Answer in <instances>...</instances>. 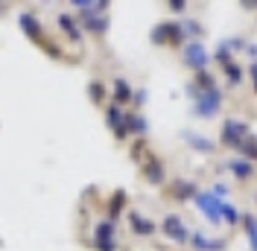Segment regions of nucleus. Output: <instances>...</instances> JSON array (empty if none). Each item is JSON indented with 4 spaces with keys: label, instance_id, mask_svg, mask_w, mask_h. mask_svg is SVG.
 I'll use <instances>...</instances> for the list:
<instances>
[{
    "label": "nucleus",
    "instance_id": "1a4fd4ad",
    "mask_svg": "<svg viewBox=\"0 0 257 251\" xmlns=\"http://www.w3.org/2000/svg\"><path fill=\"white\" fill-rule=\"evenodd\" d=\"M128 129H132V132H144L146 123L141 120V117H128Z\"/></svg>",
    "mask_w": 257,
    "mask_h": 251
},
{
    "label": "nucleus",
    "instance_id": "0eeeda50",
    "mask_svg": "<svg viewBox=\"0 0 257 251\" xmlns=\"http://www.w3.org/2000/svg\"><path fill=\"white\" fill-rule=\"evenodd\" d=\"M114 94H117V99H120V102L132 99V91H128V85L123 82V79H117V82H114Z\"/></svg>",
    "mask_w": 257,
    "mask_h": 251
},
{
    "label": "nucleus",
    "instance_id": "f8f14e48",
    "mask_svg": "<svg viewBox=\"0 0 257 251\" xmlns=\"http://www.w3.org/2000/svg\"><path fill=\"white\" fill-rule=\"evenodd\" d=\"M184 6H187V0H170V9L173 12H184Z\"/></svg>",
    "mask_w": 257,
    "mask_h": 251
},
{
    "label": "nucleus",
    "instance_id": "20e7f679",
    "mask_svg": "<svg viewBox=\"0 0 257 251\" xmlns=\"http://www.w3.org/2000/svg\"><path fill=\"white\" fill-rule=\"evenodd\" d=\"M178 38H181L178 24H161L158 30L152 32V41H178Z\"/></svg>",
    "mask_w": 257,
    "mask_h": 251
},
{
    "label": "nucleus",
    "instance_id": "9d476101",
    "mask_svg": "<svg viewBox=\"0 0 257 251\" xmlns=\"http://www.w3.org/2000/svg\"><path fill=\"white\" fill-rule=\"evenodd\" d=\"M70 3H73L76 9H82V12H85V9H94V6H96V0H70Z\"/></svg>",
    "mask_w": 257,
    "mask_h": 251
},
{
    "label": "nucleus",
    "instance_id": "39448f33",
    "mask_svg": "<svg viewBox=\"0 0 257 251\" xmlns=\"http://www.w3.org/2000/svg\"><path fill=\"white\" fill-rule=\"evenodd\" d=\"M56 24H59V30L67 35V38H73V41H79V30H76V21L70 15H59L56 18Z\"/></svg>",
    "mask_w": 257,
    "mask_h": 251
},
{
    "label": "nucleus",
    "instance_id": "9b49d317",
    "mask_svg": "<svg viewBox=\"0 0 257 251\" xmlns=\"http://www.w3.org/2000/svg\"><path fill=\"white\" fill-rule=\"evenodd\" d=\"M181 27H184V32H193V35H199V24H196V21H187V24H181Z\"/></svg>",
    "mask_w": 257,
    "mask_h": 251
},
{
    "label": "nucleus",
    "instance_id": "7ed1b4c3",
    "mask_svg": "<svg viewBox=\"0 0 257 251\" xmlns=\"http://www.w3.org/2000/svg\"><path fill=\"white\" fill-rule=\"evenodd\" d=\"M18 24L24 27V32L30 35L32 41H38V44L44 41V35H41V27H38V21H35V18H32L30 12H24V15H18Z\"/></svg>",
    "mask_w": 257,
    "mask_h": 251
},
{
    "label": "nucleus",
    "instance_id": "423d86ee",
    "mask_svg": "<svg viewBox=\"0 0 257 251\" xmlns=\"http://www.w3.org/2000/svg\"><path fill=\"white\" fill-rule=\"evenodd\" d=\"M216 108H219V94H216V91L205 94V99L199 102V111H202V114H210V111H216Z\"/></svg>",
    "mask_w": 257,
    "mask_h": 251
},
{
    "label": "nucleus",
    "instance_id": "f257e3e1",
    "mask_svg": "<svg viewBox=\"0 0 257 251\" xmlns=\"http://www.w3.org/2000/svg\"><path fill=\"white\" fill-rule=\"evenodd\" d=\"M184 62L202 70V67L208 64V53H205V47H202V44H196V41H193V44H187V47H184Z\"/></svg>",
    "mask_w": 257,
    "mask_h": 251
},
{
    "label": "nucleus",
    "instance_id": "f03ea898",
    "mask_svg": "<svg viewBox=\"0 0 257 251\" xmlns=\"http://www.w3.org/2000/svg\"><path fill=\"white\" fill-rule=\"evenodd\" d=\"M82 24H85L88 32H105V27H108V21L99 15V12H94V9H85L82 12Z\"/></svg>",
    "mask_w": 257,
    "mask_h": 251
},
{
    "label": "nucleus",
    "instance_id": "6e6552de",
    "mask_svg": "<svg viewBox=\"0 0 257 251\" xmlns=\"http://www.w3.org/2000/svg\"><path fill=\"white\" fill-rule=\"evenodd\" d=\"M123 114H120V111L117 108H108V126H114V129H117V135H123Z\"/></svg>",
    "mask_w": 257,
    "mask_h": 251
},
{
    "label": "nucleus",
    "instance_id": "4468645a",
    "mask_svg": "<svg viewBox=\"0 0 257 251\" xmlns=\"http://www.w3.org/2000/svg\"><path fill=\"white\" fill-rule=\"evenodd\" d=\"M242 6L245 9H257V0H242Z\"/></svg>",
    "mask_w": 257,
    "mask_h": 251
},
{
    "label": "nucleus",
    "instance_id": "ddd939ff",
    "mask_svg": "<svg viewBox=\"0 0 257 251\" xmlns=\"http://www.w3.org/2000/svg\"><path fill=\"white\" fill-rule=\"evenodd\" d=\"M91 94H94V99H102V88L99 85H91Z\"/></svg>",
    "mask_w": 257,
    "mask_h": 251
}]
</instances>
